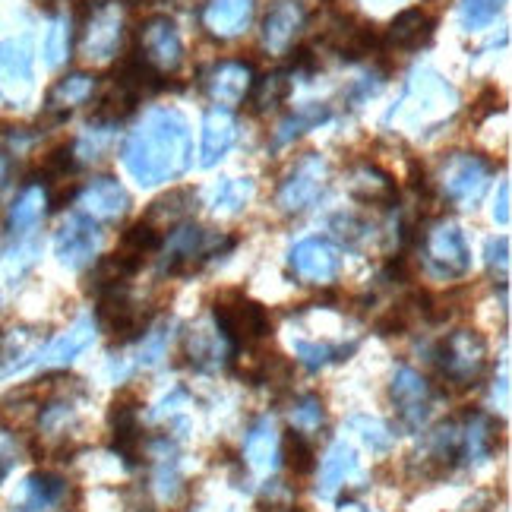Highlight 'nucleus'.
Masks as SVG:
<instances>
[{
  "label": "nucleus",
  "instance_id": "nucleus-1",
  "mask_svg": "<svg viewBox=\"0 0 512 512\" xmlns=\"http://www.w3.org/2000/svg\"><path fill=\"white\" fill-rule=\"evenodd\" d=\"M121 162L140 187L177 181L193 162V136L187 117L168 105L143 111L136 127L127 133Z\"/></svg>",
  "mask_w": 512,
  "mask_h": 512
},
{
  "label": "nucleus",
  "instance_id": "nucleus-2",
  "mask_svg": "<svg viewBox=\"0 0 512 512\" xmlns=\"http://www.w3.org/2000/svg\"><path fill=\"white\" fill-rule=\"evenodd\" d=\"M459 111V92L452 83H446L437 70L421 67L411 73L405 86L402 102L389 111V121H402L405 130L411 133H433L440 124H446L452 114Z\"/></svg>",
  "mask_w": 512,
  "mask_h": 512
},
{
  "label": "nucleus",
  "instance_id": "nucleus-3",
  "mask_svg": "<svg viewBox=\"0 0 512 512\" xmlns=\"http://www.w3.org/2000/svg\"><path fill=\"white\" fill-rule=\"evenodd\" d=\"M421 266L437 282H459L471 272V247L459 222L437 219L421 238Z\"/></svg>",
  "mask_w": 512,
  "mask_h": 512
},
{
  "label": "nucleus",
  "instance_id": "nucleus-4",
  "mask_svg": "<svg viewBox=\"0 0 512 512\" xmlns=\"http://www.w3.org/2000/svg\"><path fill=\"white\" fill-rule=\"evenodd\" d=\"M440 377L452 389H475L490 367V348L478 329H452L437 351Z\"/></svg>",
  "mask_w": 512,
  "mask_h": 512
},
{
  "label": "nucleus",
  "instance_id": "nucleus-5",
  "mask_svg": "<svg viewBox=\"0 0 512 512\" xmlns=\"http://www.w3.org/2000/svg\"><path fill=\"white\" fill-rule=\"evenodd\" d=\"M494 171V162L484 159L481 152H452L440 165L437 187L443 200H449L452 206L475 209L484 200L490 181H494Z\"/></svg>",
  "mask_w": 512,
  "mask_h": 512
},
{
  "label": "nucleus",
  "instance_id": "nucleus-6",
  "mask_svg": "<svg viewBox=\"0 0 512 512\" xmlns=\"http://www.w3.org/2000/svg\"><path fill=\"white\" fill-rule=\"evenodd\" d=\"M234 241H222L215 238L212 231L200 228V225H190V222H181L174 225L171 234L162 241V272L168 275H181V272H193L200 269L206 260L212 256H219L222 247H231Z\"/></svg>",
  "mask_w": 512,
  "mask_h": 512
},
{
  "label": "nucleus",
  "instance_id": "nucleus-7",
  "mask_svg": "<svg viewBox=\"0 0 512 512\" xmlns=\"http://www.w3.org/2000/svg\"><path fill=\"white\" fill-rule=\"evenodd\" d=\"M212 323L222 329V336L231 345H241V348L260 345L272 329L266 307L244 298V294H225V298L215 301Z\"/></svg>",
  "mask_w": 512,
  "mask_h": 512
},
{
  "label": "nucleus",
  "instance_id": "nucleus-8",
  "mask_svg": "<svg viewBox=\"0 0 512 512\" xmlns=\"http://www.w3.org/2000/svg\"><path fill=\"white\" fill-rule=\"evenodd\" d=\"M389 402L396 408L399 424L408 433H418L433 415L437 392H433V383L415 367H396V373H392V380H389Z\"/></svg>",
  "mask_w": 512,
  "mask_h": 512
},
{
  "label": "nucleus",
  "instance_id": "nucleus-9",
  "mask_svg": "<svg viewBox=\"0 0 512 512\" xmlns=\"http://www.w3.org/2000/svg\"><path fill=\"white\" fill-rule=\"evenodd\" d=\"M140 61L159 76L177 73L184 67V38L177 23L165 13L143 19L140 26Z\"/></svg>",
  "mask_w": 512,
  "mask_h": 512
},
{
  "label": "nucleus",
  "instance_id": "nucleus-10",
  "mask_svg": "<svg viewBox=\"0 0 512 512\" xmlns=\"http://www.w3.org/2000/svg\"><path fill=\"white\" fill-rule=\"evenodd\" d=\"M326 187H329V162L323 159V155L310 152L291 168V174L282 181L275 203H279V209L288 215L304 212V209L317 206L323 200Z\"/></svg>",
  "mask_w": 512,
  "mask_h": 512
},
{
  "label": "nucleus",
  "instance_id": "nucleus-11",
  "mask_svg": "<svg viewBox=\"0 0 512 512\" xmlns=\"http://www.w3.org/2000/svg\"><path fill=\"white\" fill-rule=\"evenodd\" d=\"M32 89V42L29 38H7V42H0V102L10 108H23L29 105Z\"/></svg>",
  "mask_w": 512,
  "mask_h": 512
},
{
  "label": "nucleus",
  "instance_id": "nucleus-12",
  "mask_svg": "<svg viewBox=\"0 0 512 512\" xmlns=\"http://www.w3.org/2000/svg\"><path fill=\"white\" fill-rule=\"evenodd\" d=\"M95 323L102 326L117 345L136 342L146 332L149 320L143 317V310L130 301V294L124 285H114L98 291V310H95Z\"/></svg>",
  "mask_w": 512,
  "mask_h": 512
},
{
  "label": "nucleus",
  "instance_id": "nucleus-13",
  "mask_svg": "<svg viewBox=\"0 0 512 512\" xmlns=\"http://www.w3.org/2000/svg\"><path fill=\"white\" fill-rule=\"evenodd\" d=\"M102 247V231L83 212H70L54 231V256L67 269H86Z\"/></svg>",
  "mask_w": 512,
  "mask_h": 512
},
{
  "label": "nucleus",
  "instance_id": "nucleus-14",
  "mask_svg": "<svg viewBox=\"0 0 512 512\" xmlns=\"http://www.w3.org/2000/svg\"><path fill=\"white\" fill-rule=\"evenodd\" d=\"M288 266L301 282L329 285L342 269V253L326 238H304L288 250Z\"/></svg>",
  "mask_w": 512,
  "mask_h": 512
},
{
  "label": "nucleus",
  "instance_id": "nucleus-15",
  "mask_svg": "<svg viewBox=\"0 0 512 512\" xmlns=\"http://www.w3.org/2000/svg\"><path fill=\"white\" fill-rule=\"evenodd\" d=\"M127 209H130V193L124 190V184L117 181V177H108V174L95 177V181H89L76 193V212H83L95 225L121 222Z\"/></svg>",
  "mask_w": 512,
  "mask_h": 512
},
{
  "label": "nucleus",
  "instance_id": "nucleus-16",
  "mask_svg": "<svg viewBox=\"0 0 512 512\" xmlns=\"http://www.w3.org/2000/svg\"><path fill=\"white\" fill-rule=\"evenodd\" d=\"M307 29L304 0H272L263 16V48L272 57H285Z\"/></svg>",
  "mask_w": 512,
  "mask_h": 512
},
{
  "label": "nucleus",
  "instance_id": "nucleus-17",
  "mask_svg": "<svg viewBox=\"0 0 512 512\" xmlns=\"http://www.w3.org/2000/svg\"><path fill=\"white\" fill-rule=\"evenodd\" d=\"M121 35H124V10L117 4H98L83 26L80 51L89 61H108L121 48Z\"/></svg>",
  "mask_w": 512,
  "mask_h": 512
},
{
  "label": "nucleus",
  "instance_id": "nucleus-18",
  "mask_svg": "<svg viewBox=\"0 0 512 512\" xmlns=\"http://www.w3.org/2000/svg\"><path fill=\"white\" fill-rule=\"evenodd\" d=\"M500 446V424L487 411H468L459 418V465L462 468H481L494 459Z\"/></svg>",
  "mask_w": 512,
  "mask_h": 512
},
{
  "label": "nucleus",
  "instance_id": "nucleus-19",
  "mask_svg": "<svg viewBox=\"0 0 512 512\" xmlns=\"http://www.w3.org/2000/svg\"><path fill=\"white\" fill-rule=\"evenodd\" d=\"M256 83L253 67L247 61H219L206 73V95L215 102V108H238L250 98V89Z\"/></svg>",
  "mask_w": 512,
  "mask_h": 512
},
{
  "label": "nucleus",
  "instance_id": "nucleus-20",
  "mask_svg": "<svg viewBox=\"0 0 512 512\" xmlns=\"http://www.w3.org/2000/svg\"><path fill=\"white\" fill-rule=\"evenodd\" d=\"M241 459H244V465H247V471L253 478H269L272 471L279 468L282 437H279V424H275L269 415H263L260 421H253V427L247 430Z\"/></svg>",
  "mask_w": 512,
  "mask_h": 512
},
{
  "label": "nucleus",
  "instance_id": "nucleus-21",
  "mask_svg": "<svg viewBox=\"0 0 512 512\" xmlns=\"http://www.w3.org/2000/svg\"><path fill=\"white\" fill-rule=\"evenodd\" d=\"M95 332H98V323L92 317H80L70 329H64L61 336H54L51 342L42 345V351H38V358H35V367L61 370V367L73 364L95 342Z\"/></svg>",
  "mask_w": 512,
  "mask_h": 512
},
{
  "label": "nucleus",
  "instance_id": "nucleus-22",
  "mask_svg": "<svg viewBox=\"0 0 512 512\" xmlns=\"http://www.w3.org/2000/svg\"><path fill=\"white\" fill-rule=\"evenodd\" d=\"M184 354L193 370L200 373H215L222 370L228 354H231V342L222 336V329L215 323H196L187 329V339H184Z\"/></svg>",
  "mask_w": 512,
  "mask_h": 512
},
{
  "label": "nucleus",
  "instance_id": "nucleus-23",
  "mask_svg": "<svg viewBox=\"0 0 512 512\" xmlns=\"http://www.w3.org/2000/svg\"><path fill=\"white\" fill-rule=\"evenodd\" d=\"M433 29H437V19H433L424 7H408L392 19L380 42H383V48L411 54V51H421L430 45Z\"/></svg>",
  "mask_w": 512,
  "mask_h": 512
},
{
  "label": "nucleus",
  "instance_id": "nucleus-24",
  "mask_svg": "<svg viewBox=\"0 0 512 512\" xmlns=\"http://www.w3.org/2000/svg\"><path fill=\"white\" fill-rule=\"evenodd\" d=\"M256 0H206L203 26L215 38H238L253 26Z\"/></svg>",
  "mask_w": 512,
  "mask_h": 512
},
{
  "label": "nucleus",
  "instance_id": "nucleus-25",
  "mask_svg": "<svg viewBox=\"0 0 512 512\" xmlns=\"http://www.w3.org/2000/svg\"><path fill=\"white\" fill-rule=\"evenodd\" d=\"M51 196L42 184H26L16 193V200L7 212V234L10 238H32L35 228L45 222Z\"/></svg>",
  "mask_w": 512,
  "mask_h": 512
},
{
  "label": "nucleus",
  "instance_id": "nucleus-26",
  "mask_svg": "<svg viewBox=\"0 0 512 512\" xmlns=\"http://www.w3.org/2000/svg\"><path fill=\"white\" fill-rule=\"evenodd\" d=\"M234 140H238V121L225 108H212L203 117V133H200V168H212L231 152Z\"/></svg>",
  "mask_w": 512,
  "mask_h": 512
},
{
  "label": "nucleus",
  "instance_id": "nucleus-27",
  "mask_svg": "<svg viewBox=\"0 0 512 512\" xmlns=\"http://www.w3.org/2000/svg\"><path fill=\"white\" fill-rule=\"evenodd\" d=\"M45 345V336L38 329L19 326L13 332H7L0 339V380H10L16 373H23L29 367H35L38 351Z\"/></svg>",
  "mask_w": 512,
  "mask_h": 512
},
{
  "label": "nucleus",
  "instance_id": "nucleus-28",
  "mask_svg": "<svg viewBox=\"0 0 512 512\" xmlns=\"http://www.w3.org/2000/svg\"><path fill=\"white\" fill-rule=\"evenodd\" d=\"M358 478V452H354L351 443L345 440H336L329 446L326 459L320 465V484H317V494L323 500H336L339 490L351 481Z\"/></svg>",
  "mask_w": 512,
  "mask_h": 512
},
{
  "label": "nucleus",
  "instance_id": "nucleus-29",
  "mask_svg": "<svg viewBox=\"0 0 512 512\" xmlns=\"http://www.w3.org/2000/svg\"><path fill=\"white\" fill-rule=\"evenodd\" d=\"M92 95H95V76H92V73H83V70L67 73L64 80H57V83L51 86L48 102H45V111L54 114L57 121H61V117H67L73 108L86 105Z\"/></svg>",
  "mask_w": 512,
  "mask_h": 512
},
{
  "label": "nucleus",
  "instance_id": "nucleus-30",
  "mask_svg": "<svg viewBox=\"0 0 512 512\" xmlns=\"http://www.w3.org/2000/svg\"><path fill=\"white\" fill-rule=\"evenodd\" d=\"M329 117H332V108L326 102H304V105H298L288 117H282L279 127L272 130V149H282V146L294 143L307 130L326 124Z\"/></svg>",
  "mask_w": 512,
  "mask_h": 512
},
{
  "label": "nucleus",
  "instance_id": "nucleus-31",
  "mask_svg": "<svg viewBox=\"0 0 512 512\" xmlns=\"http://www.w3.org/2000/svg\"><path fill=\"white\" fill-rule=\"evenodd\" d=\"M329 45L342 57H351V61L383 48L380 35L373 32V26H361V23H354V19H339V23L329 29Z\"/></svg>",
  "mask_w": 512,
  "mask_h": 512
},
{
  "label": "nucleus",
  "instance_id": "nucleus-32",
  "mask_svg": "<svg viewBox=\"0 0 512 512\" xmlns=\"http://www.w3.org/2000/svg\"><path fill=\"white\" fill-rule=\"evenodd\" d=\"M193 209H196V190H190V187L168 190L165 196H159V200L149 206L143 222H149L155 231H159V228H168L171 231L174 225L187 222L190 215H193Z\"/></svg>",
  "mask_w": 512,
  "mask_h": 512
},
{
  "label": "nucleus",
  "instance_id": "nucleus-33",
  "mask_svg": "<svg viewBox=\"0 0 512 512\" xmlns=\"http://www.w3.org/2000/svg\"><path fill=\"white\" fill-rule=\"evenodd\" d=\"M351 193L364 203H392L396 196V184L386 171L377 165H358L351 171Z\"/></svg>",
  "mask_w": 512,
  "mask_h": 512
},
{
  "label": "nucleus",
  "instance_id": "nucleus-34",
  "mask_svg": "<svg viewBox=\"0 0 512 512\" xmlns=\"http://www.w3.org/2000/svg\"><path fill=\"white\" fill-rule=\"evenodd\" d=\"M294 89V70H275L263 80H256L250 89V105L256 114H266L272 108H279Z\"/></svg>",
  "mask_w": 512,
  "mask_h": 512
},
{
  "label": "nucleus",
  "instance_id": "nucleus-35",
  "mask_svg": "<svg viewBox=\"0 0 512 512\" xmlns=\"http://www.w3.org/2000/svg\"><path fill=\"white\" fill-rule=\"evenodd\" d=\"M253 200V181L250 177H222L219 184L212 187V212L215 215H238L247 209Z\"/></svg>",
  "mask_w": 512,
  "mask_h": 512
},
{
  "label": "nucleus",
  "instance_id": "nucleus-36",
  "mask_svg": "<svg viewBox=\"0 0 512 512\" xmlns=\"http://www.w3.org/2000/svg\"><path fill=\"white\" fill-rule=\"evenodd\" d=\"M114 124H102V121H92L83 133H80V140H76L70 146L73 152V159L76 165H83V162H98L102 155H108L111 143H114Z\"/></svg>",
  "mask_w": 512,
  "mask_h": 512
},
{
  "label": "nucleus",
  "instance_id": "nucleus-37",
  "mask_svg": "<svg viewBox=\"0 0 512 512\" xmlns=\"http://www.w3.org/2000/svg\"><path fill=\"white\" fill-rule=\"evenodd\" d=\"M155 459H159V462H155V471H152L155 494H159L162 503L181 500V494H184V478H181V468H177V459H174L171 446H168V452H159Z\"/></svg>",
  "mask_w": 512,
  "mask_h": 512
},
{
  "label": "nucleus",
  "instance_id": "nucleus-38",
  "mask_svg": "<svg viewBox=\"0 0 512 512\" xmlns=\"http://www.w3.org/2000/svg\"><path fill=\"white\" fill-rule=\"evenodd\" d=\"M70 45H73V23H70V16H54L51 19V26L45 32V45H42V54H45V64L51 70L57 67H64L67 64V57H70Z\"/></svg>",
  "mask_w": 512,
  "mask_h": 512
},
{
  "label": "nucleus",
  "instance_id": "nucleus-39",
  "mask_svg": "<svg viewBox=\"0 0 512 512\" xmlns=\"http://www.w3.org/2000/svg\"><path fill=\"white\" fill-rule=\"evenodd\" d=\"M171 326H174L171 320L146 326V332L140 336V348H136L133 367H155V364H162V358L168 354V342H171Z\"/></svg>",
  "mask_w": 512,
  "mask_h": 512
},
{
  "label": "nucleus",
  "instance_id": "nucleus-40",
  "mask_svg": "<svg viewBox=\"0 0 512 512\" xmlns=\"http://www.w3.org/2000/svg\"><path fill=\"white\" fill-rule=\"evenodd\" d=\"M354 351V345H332V342H307L298 339L294 342V354L298 361L307 364L310 370H320L326 364H336V361H348V354Z\"/></svg>",
  "mask_w": 512,
  "mask_h": 512
},
{
  "label": "nucleus",
  "instance_id": "nucleus-41",
  "mask_svg": "<svg viewBox=\"0 0 512 512\" xmlns=\"http://www.w3.org/2000/svg\"><path fill=\"white\" fill-rule=\"evenodd\" d=\"M288 421H291V430L294 433H304V437H310V433L323 430V424H326V408H323V402L317 396H301V399L291 402Z\"/></svg>",
  "mask_w": 512,
  "mask_h": 512
},
{
  "label": "nucleus",
  "instance_id": "nucleus-42",
  "mask_svg": "<svg viewBox=\"0 0 512 512\" xmlns=\"http://www.w3.org/2000/svg\"><path fill=\"white\" fill-rule=\"evenodd\" d=\"M348 430L358 433V440L370 449V452H389L396 437H392V430L380 421V418H370V415H354L348 418Z\"/></svg>",
  "mask_w": 512,
  "mask_h": 512
},
{
  "label": "nucleus",
  "instance_id": "nucleus-43",
  "mask_svg": "<svg viewBox=\"0 0 512 512\" xmlns=\"http://www.w3.org/2000/svg\"><path fill=\"white\" fill-rule=\"evenodd\" d=\"M282 459H285L291 475H310V471L317 468V452H313L310 440L304 437V433H294V430L282 443Z\"/></svg>",
  "mask_w": 512,
  "mask_h": 512
},
{
  "label": "nucleus",
  "instance_id": "nucleus-44",
  "mask_svg": "<svg viewBox=\"0 0 512 512\" xmlns=\"http://www.w3.org/2000/svg\"><path fill=\"white\" fill-rule=\"evenodd\" d=\"M506 0H462L459 13H462V26L468 32H478L497 23V16L503 13Z\"/></svg>",
  "mask_w": 512,
  "mask_h": 512
},
{
  "label": "nucleus",
  "instance_id": "nucleus-45",
  "mask_svg": "<svg viewBox=\"0 0 512 512\" xmlns=\"http://www.w3.org/2000/svg\"><path fill=\"white\" fill-rule=\"evenodd\" d=\"M162 247V231H155L149 222H136L124 231L121 238V250L136 256V260H146L149 253H155Z\"/></svg>",
  "mask_w": 512,
  "mask_h": 512
},
{
  "label": "nucleus",
  "instance_id": "nucleus-46",
  "mask_svg": "<svg viewBox=\"0 0 512 512\" xmlns=\"http://www.w3.org/2000/svg\"><path fill=\"white\" fill-rule=\"evenodd\" d=\"M35 256H38V241H35V234L32 238H10V247L4 250V272L13 275V279H19L32 263H35Z\"/></svg>",
  "mask_w": 512,
  "mask_h": 512
},
{
  "label": "nucleus",
  "instance_id": "nucleus-47",
  "mask_svg": "<svg viewBox=\"0 0 512 512\" xmlns=\"http://www.w3.org/2000/svg\"><path fill=\"white\" fill-rule=\"evenodd\" d=\"M187 408H190V396L181 386H177V389H171V396H165L159 405L149 411V421H177Z\"/></svg>",
  "mask_w": 512,
  "mask_h": 512
},
{
  "label": "nucleus",
  "instance_id": "nucleus-48",
  "mask_svg": "<svg viewBox=\"0 0 512 512\" xmlns=\"http://www.w3.org/2000/svg\"><path fill=\"white\" fill-rule=\"evenodd\" d=\"M487 269L500 275V282L506 285L509 279V238H490L487 241Z\"/></svg>",
  "mask_w": 512,
  "mask_h": 512
},
{
  "label": "nucleus",
  "instance_id": "nucleus-49",
  "mask_svg": "<svg viewBox=\"0 0 512 512\" xmlns=\"http://www.w3.org/2000/svg\"><path fill=\"white\" fill-rule=\"evenodd\" d=\"M494 222L503 225V228L512 222V184L509 181L500 184V193H497V200H494Z\"/></svg>",
  "mask_w": 512,
  "mask_h": 512
},
{
  "label": "nucleus",
  "instance_id": "nucleus-50",
  "mask_svg": "<svg viewBox=\"0 0 512 512\" xmlns=\"http://www.w3.org/2000/svg\"><path fill=\"white\" fill-rule=\"evenodd\" d=\"M13 184V162H10V152H0V203H4V196Z\"/></svg>",
  "mask_w": 512,
  "mask_h": 512
},
{
  "label": "nucleus",
  "instance_id": "nucleus-51",
  "mask_svg": "<svg viewBox=\"0 0 512 512\" xmlns=\"http://www.w3.org/2000/svg\"><path fill=\"white\" fill-rule=\"evenodd\" d=\"M13 459H16V452L10 449V440H7V437H0V481H4V478L10 475Z\"/></svg>",
  "mask_w": 512,
  "mask_h": 512
},
{
  "label": "nucleus",
  "instance_id": "nucleus-52",
  "mask_svg": "<svg viewBox=\"0 0 512 512\" xmlns=\"http://www.w3.org/2000/svg\"><path fill=\"white\" fill-rule=\"evenodd\" d=\"M339 512H367V509H364L361 503H342Z\"/></svg>",
  "mask_w": 512,
  "mask_h": 512
}]
</instances>
